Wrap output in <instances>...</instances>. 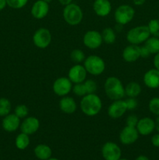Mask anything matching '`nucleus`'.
Returning a JSON list of instances; mask_svg holds the SVG:
<instances>
[{
    "instance_id": "10",
    "label": "nucleus",
    "mask_w": 159,
    "mask_h": 160,
    "mask_svg": "<svg viewBox=\"0 0 159 160\" xmlns=\"http://www.w3.org/2000/svg\"><path fill=\"white\" fill-rule=\"evenodd\" d=\"M84 45L90 49H96L98 48L102 44V36L98 31L91 30L85 33L83 38Z\"/></svg>"
},
{
    "instance_id": "37",
    "label": "nucleus",
    "mask_w": 159,
    "mask_h": 160,
    "mask_svg": "<svg viewBox=\"0 0 159 160\" xmlns=\"http://www.w3.org/2000/svg\"><path fill=\"white\" fill-rule=\"evenodd\" d=\"M140 58H148L150 56H151L150 52L148 51V49L144 46V45L140 46Z\"/></svg>"
},
{
    "instance_id": "15",
    "label": "nucleus",
    "mask_w": 159,
    "mask_h": 160,
    "mask_svg": "<svg viewBox=\"0 0 159 160\" xmlns=\"http://www.w3.org/2000/svg\"><path fill=\"white\" fill-rule=\"evenodd\" d=\"M136 128L140 135H150L155 130V122L151 117H143L141 119H139Z\"/></svg>"
},
{
    "instance_id": "5",
    "label": "nucleus",
    "mask_w": 159,
    "mask_h": 160,
    "mask_svg": "<svg viewBox=\"0 0 159 160\" xmlns=\"http://www.w3.org/2000/svg\"><path fill=\"white\" fill-rule=\"evenodd\" d=\"M84 67L88 73L93 76H99L105 70V62L100 56L91 55L87 56L84 61Z\"/></svg>"
},
{
    "instance_id": "36",
    "label": "nucleus",
    "mask_w": 159,
    "mask_h": 160,
    "mask_svg": "<svg viewBox=\"0 0 159 160\" xmlns=\"http://www.w3.org/2000/svg\"><path fill=\"white\" fill-rule=\"evenodd\" d=\"M138 117L137 116L134 115V114H131V115H129L126 118V126H129V127H134L136 128L137 126V123H138Z\"/></svg>"
},
{
    "instance_id": "6",
    "label": "nucleus",
    "mask_w": 159,
    "mask_h": 160,
    "mask_svg": "<svg viewBox=\"0 0 159 160\" xmlns=\"http://www.w3.org/2000/svg\"><path fill=\"white\" fill-rule=\"evenodd\" d=\"M135 16L133 7L127 4H123L118 6L114 12V19L119 25H126L132 21Z\"/></svg>"
},
{
    "instance_id": "44",
    "label": "nucleus",
    "mask_w": 159,
    "mask_h": 160,
    "mask_svg": "<svg viewBox=\"0 0 159 160\" xmlns=\"http://www.w3.org/2000/svg\"><path fill=\"white\" fill-rule=\"evenodd\" d=\"M135 160H150V159L147 156H143V155H140V156H137V157L136 158Z\"/></svg>"
},
{
    "instance_id": "49",
    "label": "nucleus",
    "mask_w": 159,
    "mask_h": 160,
    "mask_svg": "<svg viewBox=\"0 0 159 160\" xmlns=\"http://www.w3.org/2000/svg\"><path fill=\"white\" fill-rule=\"evenodd\" d=\"M0 153H1V149H0Z\"/></svg>"
},
{
    "instance_id": "29",
    "label": "nucleus",
    "mask_w": 159,
    "mask_h": 160,
    "mask_svg": "<svg viewBox=\"0 0 159 160\" xmlns=\"http://www.w3.org/2000/svg\"><path fill=\"white\" fill-rule=\"evenodd\" d=\"M151 36L159 38V19H152L147 24Z\"/></svg>"
},
{
    "instance_id": "38",
    "label": "nucleus",
    "mask_w": 159,
    "mask_h": 160,
    "mask_svg": "<svg viewBox=\"0 0 159 160\" xmlns=\"http://www.w3.org/2000/svg\"><path fill=\"white\" fill-rule=\"evenodd\" d=\"M151 144L154 147H156V148H159V133H157V134H154L151 138Z\"/></svg>"
},
{
    "instance_id": "43",
    "label": "nucleus",
    "mask_w": 159,
    "mask_h": 160,
    "mask_svg": "<svg viewBox=\"0 0 159 160\" xmlns=\"http://www.w3.org/2000/svg\"><path fill=\"white\" fill-rule=\"evenodd\" d=\"M154 122H155V130L157 133H159V116H157Z\"/></svg>"
},
{
    "instance_id": "17",
    "label": "nucleus",
    "mask_w": 159,
    "mask_h": 160,
    "mask_svg": "<svg viewBox=\"0 0 159 160\" xmlns=\"http://www.w3.org/2000/svg\"><path fill=\"white\" fill-rule=\"evenodd\" d=\"M20 119L14 113H9L3 117L2 127L6 132H15L20 127Z\"/></svg>"
},
{
    "instance_id": "26",
    "label": "nucleus",
    "mask_w": 159,
    "mask_h": 160,
    "mask_svg": "<svg viewBox=\"0 0 159 160\" xmlns=\"http://www.w3.org/2000/svg\"><path fill=\"white\" fill-rule=\"evenodd\" d=\"M103 42L108 45H112L116 41V34L115 31L111 28H106L101 33Z\"/></svg>"
},
{
    "instance_id": "35",
    "label": "nucleus",
    "mask_w": 159,
    "mask_h": 160,
    "mask_svg": "<svg viewBox=\"0 0 159 160\" xmlns=\"http://www.w3.org/2000/svg\"><path fill=\"white\" fill-rule=\"evenodd\" d=\"M125 102H126L127 110H133L138 106V102L136 98H128L127 99L125 100Z\"/></svg>"
},
{
    "instance_id": "33",
    "label": "nucleus",
    "mask_w": 159,
    "mask_h": 160,
    "mask_svg": "<svg viewBox=\"0 0 159 160\" xmlns=\"http://www.w3.org/2000/svg\"><path fill=\"white\" fill-rule=\"evenodd\" d=\"M7 6L12 9H20L24 7L28 2V0H6Z\"/></svg>"
},
{
    "instance_id": "18",
    "label": "nucleus",
    "mask_w": 159,
    "mask_h": 160,
    "mask_svg": "<svg viewBox=\"0 0 159 160\" xmlns=\"http://www.w3.org/2000/svg\"><path fill=\"white\" fill-rule=\"evenodd\" d=\"M143 83L148 88L157 89L159 88V70L156 68L147 70L143 75Z\"/></svg>"
},
{
    "instance_id": "27",
    "label": "nucleus",
    "mask_w": 159,
    "mask_h": 160,
    "mask_svg": "<svg viewBox=\"0 0 159 160\" xmlns=\"http://www.w3.org/2000/svg\"><path fill=\"white\" fill-rule=\"evenodd\" d=\"M12 105L6 98H0V117H4L10 113Z\"/></svg>"
},
{
    "instance_id": "13",
    "label": "nucleus",
    "mask_w": 159,
    "mask_h": 160,
    "mask_svg": "<svg viewBox=\"0 0 159 160\" xmlns=\"http://www.w3.org/2000/svg\"><path fill=\"white\" fill-rule=\"evenodd\" d=\"M126 111L127 107L125 100H115L108 108V115L110 118L116 120L121 118L126 113Z\"/></svg>"
},
{
    "instance_id": "8",
    "label": "nucleus",
    "mask_w": 159,
    "mask_h": 160,
    "mask_svg": "<svg viewBox=\"0 0 159 160\" xmlns=\"http://www.w3.org/2000/svg\"><path fill=\"white\" fill-rule=\"evenodd\" d=\"M52 89L54 93L58 96H66L73 89V83L68 78L61 77L54 81Z\"/></svg>"
},
{
    "instance_id": "47",
    "label": "nucleus",
    "mask_w": 159,
    "mask_h": 160,
    "mask_svg": "<svg viewBox=\"0 0 159 160\" xmlns=\"http://www.w3.org/2000/svg\"><path fill=\"white\" fill-rule=\"evenodd\" d=\"M118 160H129V159H125V158H123V159H122V158H120Z\"/></svg>"
},
{
    "instance_id": "21",
    "label": "nucleus",
    "mask_w": 159,
    "mask_h": 160,
    "mask_svg": "<svg viewBox=\"0 0 159 160\" xmlns=\"http://www.w3.org/2000/svg\"><path fill=\"white\" fill-rule=\"evenodd\" d=\"M76 101L72 97L64 96L59 101V109L62 112L65 114H73L76 112Z\"/></svg>"
},
{
    "instance_id": "20",
    "label": "nucleus",
    "mask_w": 159,
    "mask_h": 160,
    "mask_svg": "<svg viewBox=\"0 0 159 160\" xmlns=\"http://www.w3.org/2000/svg\"><path fill=\"white\" fill-rule=\"evenodd\" d=\"M123 58L126 62H134L140 58V46L129 44L123 52Z\"/></svg>"
},
{
    "instance_id": "1",
    "label": "nucleus",
    "mask_w": 159,
    "mask_h": 160,
    "mask_svg": "<svg viewBox=\"0 0 159 160\" xmlns=\"http://www.w3.org/2000/svg\"><path fill=\"white\" fill-rule=\"evenodd\" d=\"M80 109L87 117H94L101 112L102 109V102L101 98L94 94L84 95L80 101Z\"/></svg>"
},
{
    "instance_id": "34",
    "label": "nucleus",
    "mask_w": 159,
    "mask_h": 160,
    "mask_svg": "<svg viewBox=\"0 0 159 160\" xmlns=\"http://www.w3.org/2000/svg\"><path fill=\"white\" fill-rule=\"evenodd\" d=\"M73 92L76 96L84 97V95H87L86 92L85 87L84 85V83H80V84H74V86H73Z\"/></svg>"
},
{
    "instance_id": "32",
    "label": "nucleus",
    "mask_w": 159,
    "mask_h": 160,
    "mask_svg": "<svg viewBox=\"0 0 159 160\" xmlns=\"http://www.w3.org/2000/svg\"><path fill=\"white\" fill-rule=\"evenodd\" d=\"M83 83H84V85L85 87L87 95V94H94L97 92L98 85H97V83L91 79H88L85 80Z\"/></svg>"
},
{
    "instance_id": "3",
    "label": "nucleus",
    "mask_w": 159,
    "mask_h": 160,
    "mask_svg": "<svg viewBox=\"0 0 159 160\" xmlns=\"http://www.w3.org/2000/svg\"><path fill=\"white\" fill-rule=\"evenodd\" d=\"M63 19L69 25L76 26L81 23L84 13L80 6L76 3H70L64 7L62 12Z\"/></svg>"
},
{
    "instance_id": "4",
    "label": "nucleus",
    "mask_w": 159,
    "mask_h": 160,
    "mask_svg": "<svg viewBox=\"0 0 159 160\" xmlns=\"http://www.w3.org/2000/svg\"><path fill=\"white\" fill-rule=\"evenodd\" d=\"M151 37L147 25H140L131 28L126 34V40L129 44L139 45L144 43Z\"/></svg>"
},
{
    "instance_id": "46",
    "label": "nucleus",
    "mask_w": 159,
    "mask_h": 160,
    "mask_svg": "<svg viewBox=\"0 0 159 160\" xmlns=\"http://www.w3.org/2000/svg\"><path fill=\"white\" fill-rule=\"evenodd\" d=\"M48 160H59V159H56V158H50V159H48Z\"/></svg>"
},
{
    "instance_id": "2",
    "label": "nucleus",
    "mask_w": 159,
    "mask_h": 160,
    "mask_svg": "<svg viewBox=\"0 0 159 160\" xmlns=\"http://www.w3.org/2000/svg\"><path fill=\"white\" fill-rule=\"evenodd\" d=\"M104 88L108 98L112 101L123 99L125 96V87L116 77H108L104 82Z\"/></svg>"
},
{
    "instance_id": "42",
    "label": "nucleus",
    "mask_w": 159,
    "mask_h": 160,
    "mask_svg": "<svg viewBox=\"0 0 159 160\" xmlns=\"http://www.w3.org/2000/svg\"><path fill=\"white\" fill-rule=\"evenodd\" d=\"M7 6V2L6 0H0V10H2Z\"/></svg>"
},
{
    "instance_id": "7",
    "label": "nucleus",
    "mask_w": 159,
    "mask_h": 160,
    "mask_svg": "<svg viewBox=\"0 0 159 160\" xmlns=\"http://www.w3.org/2000/svg\"><path fill=\"white\" fill-rule=\"evenodd\" d=\"M33 42L38 48H46L51 42V34L48 29L41 28L34 32Z\"/></svg>"
},
{
    "instance_id": "22",
    "label": "nucleus",
    "mask_w": 159,
    "mask_h": 160,
    "mask_svg": "<svg viewBox=\"0 0 159 160\" xmlns=\"http://www.w3.org/2000/svg\"><path fill=\"white\" fill-rule=\"evenodd\" d=\"M34 155L40 160H48L51 157L52 151L48 145L45 144H39L34 148Z\"/></svg>"
},
{
    "instance_id": "16",
    "label": "nucleus",
    "mask_w": 159,
    "mask_h": 160,
    "mask_svg": "<svg viewBox=\"0 0 159 160\" xmlns=\"http://www.w3.org/2000/svg\"><path fill=\"white\" fill-rule=\"evenodd\" d=\"M49 3L46 2L44 0H37L33 4L31 7V15L37 20L44 19L49 12Z\"/></svg>"
},
{
    "instance_id": "19",
    "label": "nucleus",
    "mask_w": 159,
    "mask_h": 160,
    "mask_svg": "<svg viewBox=\"0 0 159 160\" xmlns=\"http://www.w3.org/2000/svg\"><path fill=\"white\" fill-rule=\"evenodd\" d=\"M93 9L97 16L101 17H107L112 11V4L109 0H94Z\"/></svg>"
},
{
    "instance_id": "39",
    "label": "nucleus",
    "mask_w": 159,
    "mask_h": 160,
    "mask_svg": "<svg viewBox=\"0 0 159 160\" xmlns=\"http://www.w3.org/2000/svg\"><path fill=\"white\" fill-rule=\"evenodd\" d=\"M153 63H154V68H156L157 70H159V52L154 55Z\"/></svg>"
},
{
    "instance_id": "14",
    "label": "nucleus",
    "mask_w": 159,
    "mask_h": 160,
    "mask_svg": "<svg viewBox=\"0 0 159 160\" xmlns=\"http://www.w3.org/2000/svg\"><path fill=\"white\" fill-rule=\"evenodd\" d=\"M40 121L35 117H26L20 123V131L22 133L31 135L38 131Z\"/></svg>"
},
{
    "instance_id": "30",
    "label": "nucleus",
    "mask_w": 159,
    "mask_h": 160,
    "mask_svg": "<svg viewBox=\"0 0 159 160\" xmlns=\"http://www.w3.org/2000/svg\"><path fill=\"white\" fill-rule=\"evenodd\" d=\"M28 113H29V109L26 105H18L17 106H16L15 109H14V114H16L20 120L26 118L28 116Z\"/></svg>"
},
{
    "instance_id": "41",
    "label": "nucleus",
    "mask_w": 159,
    "mask_h": 160,
    "mask_svg": "<svg viewBox=\"0 0 159 160\" xmlns=\"http://www.w3.org/2000/svg\"><path fill=\"white\" fill-rule=\"evenodd\" d=\"M58 1H59V2L60 3L61 5L65 6H67V5H69V4H70V3L73 2V0H58Z\"/></svg>"
},
{
    "instance_id": "40",
    "label": "nucleus",
    "mask_w": 159,
    "mask_h": 160,
    "mask_svg": "<svg viewBox=\"0 0 159 160\" xmlns=\"http://www.w3.org/2000/svg\"><path fill=\"white\" fill-rule=\"evenodd\" d=\"M145 2H146V0H132L133 4L137 6H143V5L145 3Z\"/></svg>"
},
{
    "instance_id": "9",
    "label": "nucleus",
    "mask_w": 159,
    "mask_h": 160,
    "mask_svg": "<svg viewBox=\"0 0 159 160\" xmlns=\"http://www.w3.org/2000/svg\"><path fill=\"white\" fill-rule=\"evenodd\" d=\"M101 155L104 160H118L121 158L122 151L116 143L108 142L102 146Z\"/></svg>"
},
{
    "instance_id": "31",
    "label": "nucleus",
    "mask_w": 159,
    "mask_h": 160,
    "mask_svg": "<svg viewBox=\"0 0 159 160\" xmlns=\"http://www.w3.org/2000/svg\"><path fill=\"white\" fill-rule=\"evenodd\" d=\"M148 109L152 114L159 116V97H154L148 103Z\"/></svg>"
},
{
    "instance_id": "28",
    "label": "nucleus",
    "mask_w": 159,
    "mask_h": 160,
    "mask_svg": "<svg viewBox=\"0 0 159 160\" xmlns=\"http://www.w3.org/2000/svg\"><path fill=\"white\" fill-rule=\"evenodd\" d=\"M70 59L76 64H80L81 62L85 60V54L81 49L76 48V49L73 50L70 53Z\"/></svg>"
},
{
    "instance_id": "12",
    "label": "nucleus",
    "mask_w": 159,
    "mask_h": 160,
    "mask_svg": "<svg viewBox=\"0 0 159 160\" xmlns=\"http://www.w3.org/2000/svg\"><path fill=\"white\" fill-rule=\"evenodd\" d=\"M87 72L85 67L80 64H75L68 72V78L73 84L83 83L87 78Z\"/></svg>"
},
{
    "instance_id": "24",
    "label": "nucleus",
    "mask_w": 159,
    "mask_h": 160,
    "mask_svg": "<svg viewBox=\"0 0 159 160\" xmlns=\"http://www.w3.org/2000/svg\"><path fill=\"white\" fill-rule=\"evenodd\" d=\"M143 45L147 48L151 55L157 54L159 52V38L151 36Z\"/></svg>"
},
{
    "instance_id": "45",
    "label": "nucleus",
    "mask_w": 159,
    "mask_h": 160,
    "mask_svg": "<svg viewBox=\"0 0 159 160\" xmlns=\"http://www.w3.org/2000/svg\"><path fill=\"white\" fill-rule=\"evenodd\" d=\"M44 1L46 2H48V3H50V2H52L53 0H44Z\"/></svg>"
},
{
    "instance_id": "25",
    "label": "nucleus",
    "mask_w": 159,
    "mask_h": 160,
    "mask_svg": "<svg viewBox=\"0 0 159 160\" xmlns=\"http://www.w3.org/2000/svg\"><path fill=\"white\" fill-rule=\"evenodd\" d=\"M30 135L24 134V133H20L17 136L15 139V145L18 149L24 150L29 146L30 142Z\"/></svg>"
},
{
    "instance_id": "48",
    "label": "nucleus",
    "mask_w": 159,
    "mask_h": 160,
    "mask_svg": "<svg viewBox=\"0 0 159 160\" xmlns=\"http://www.w3.org/2000/svg\"><path fill=\"white\" fill-rule=\"evenodd\" d=\"M157 19H159V12H158V18H157Z\"/></svg>"
},
{
    "instance_id": "23",
    "label": "nucleus",
    "mask_w": 159,
    "mask_h": 160,
    "mask_svg": "<svg viewBox=\"0 0 159 160\" xmlns=\"http://www.w3.org/2000/svg\"><path fill=\"white\" fill-rule=\"evenodd\" d=\"M141 91L142 88L140 84L137 82L132 81L126 84L125 87V95H126L128 98H137L140 95Z\"/></svg>"
},
{
    "instance_id": "11",
    "label": "nucleus",
    "mask_w": 159,
    "mask_h": 160,
    "mask_svg": "<svg viewBox=\"0 0 159 160\" xmlns=\"http://www.w3.org/2000/svg\"><path fill=\"white\" fill-rule=\"evenodd\" d=\"M139 133L134 127L126 126L122 129L119 134V141L123 145H129L135 143L139 138Z\"/></svg>"
}]
</instances>
